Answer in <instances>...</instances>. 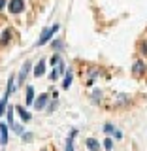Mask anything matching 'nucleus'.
<instances>
[{
    "instance_id": "19",
    "label": "nucleus",
    "mask_w": 147,
    "mask_h": 151,
    "mask_svg": "<svg viewBox=\"0 0 147 151\" xmlns=\"http://www.w3.org/2000/svg\"><path fill=\"white\" fill-rule=\"evenodd\" d=\"M53 47H55V49H60V47H62V44H60V40H59V42H53Z\"/></svg>"
},
{
    "instance_id": "16",
    "label": "nucleus",
    "mask_w": 147,
    "mask_h": 151,
    "mask_svg": "<svg viewBox=\"0 0 147 151\" xmlns=\"http://www.w3.org/2000/svg\"><path fill=\"white\" fill-rule=\"evenodd\" d=\"M138 49H140V53L143 55V57H147V38H143V40L140 42V45H138Z\"/></svg>"
},
{
    "instance_id": "1",
    "label": "nucleus",
    "mask_w": 147,
    "mask_h": 151,
    "mask_svg": "<svg viewBox=\"0 0 147 151\" xmlns=\"http://www.w3.org/2000/svg\"><path fill=\"white\" fill-rule=\"evenodd\" d=\"M59 28H60V25H59V23H57V25H53V27H49V28H45V30L42 32L40 40L36 42V45H44V44H47V42H49L51 38H53V34H55L57 30H59Z\"/></svg>"
},
{
    "instance_id": "22",
    "label": "nucleus",
    "mask_w": 147,
    "mask_h": 151,
    "mask_svg": "<svg viewBox=\"0 0 147 151\" xmlns=\"http://www.w3.org/2000/svg\"><path fill=\"white\" fill-rule=\"evenodd\" d=\"M45 151H47V149H45Z\"/></svg>"
},
{
    "instance_id": "18",
    "label": "nucleus",
    "mask_w": 147,
    "mask_h": 151,
    "mask_svg": "<svg viewBox=\"0 0 147 151\" xmlns=\"http://www.w3.org/2000/svg\"><path fill=\"white\" fill-rule=\"evenodd\" d=\"M104 147H106V149H111L113 147V144H111L110 138H106V142H104Z\"/></svg>"
},
{
    "instance_id": "6",
    "label": "nucleus",
    "mask_w": 147,
    "mask_h": 151,
    "mask_svg": "<svg viewBox=\"0 0 147 151\" xmlns=\"http://www.w3.org/2000/svg\"><path fill=\"white\" fill-rule=\"evenodd\" d=\"M8 144V127L4 123H0V145Z\"/></svg>"
},
{
    "instance_id": "7",
    "label": "nucleus",
    "mask_w": 147,
    "mask_h": 151,
    "mask_svg": "<svg viewBox=\"0 0 147 151\" xmlns=\"http://www.w3.org/2000/svg\"><path fill=\"white\" fill-rule=\"evenodd\" d=\"M45 104H47V94L44 93L42 96H38L36 100H34V108H36V110H44Z\"/></svg>"
},
{
    "instance_id": "5",
    "label": "nucleus",
    "mask_w": 147,
    "mask_h": 151,
    "mask_svg": "<svg viewBox=\"0 0 147 151\" xmlns=\"http://www.w3.org/2000/svg\"><path fill=\"white\" fill-rule=\"evenodd\" d=\"M104 132H106V134H111L113 138H123V132L121 130H117V129H113V125L111 123H106V125H104Z\"/></svg>"
},
{
    "instance_id": "17",
    "label": "nucleus",
    "mask_w": 147,
    "mask_h": 151,
    "mask_svg": "<svg viewBox=\"0 0 147 151\" xmlns=\"http://www.w3.org/2000/svg\"><path fill=\"white\" fill-rule=\"evenodd\" d=\"M8 96H9V94L6 93V94H4V98L0 100V115L4 113V110H6V106H8Z\"/></svg>"
},
{
    "instance_id": "4",
    "label": "nucleus",
    "mask_w": 147,
    "mask_h": 151,
    "mask_svg": "<svg viewBox=\"0 0 147 151\" xmlns=\"http://www.w3.org/2000/svg\"><path fill=\"white\" fill-rule=\"evenodd\" d=\"M32 70V63L30 60H27L25 64H23V68H21V72H19V78H17V83H23L27 79V74Z\"/></svg>"
},
{
    "instance_id": "2",
    "label": "nucleus",
    "mask_w": 147,
    "mask_h": 151,
    "mask_svg": "<svg viewBox=\"0 0 147 151\" xmlns=\"http://www.w3.org/2000/svg\"><path fill=\"white\" fill-rule=\"evenodd\" d=\"M25 8H27L25 0H9V2H8V9H9V13H11V15L23 13V12H25Z\"/></svg>"
},
{
    "instance_id": "11",
    "label": "nucleus",
    "mask_w": 147,
    "mask_h": 151,
    "mask_svg": "<svg viewBox=\"0 0 147 151\" xmlns=\"http://www.w3.org/2000/svg\"><path fill=\"white\" fill-rule=\"evenodd\" d=\"M9 38H11V28H6L2 32V36H0V45H6L9 42Z\"/></svg>"
},
{
    "instance_id": "21",
    "label": "nucleus",
    "mask_w": 147,
    "mask_h": 151,
    "mask_svg": "<svg viewBox=\"0 0 147 151\" xmlns=\"http://www.w3.org/2000/svg\"><path fill=\"white\" fill-rule=\"evenodd\" d=\"M4 8H6V0H0V12H2Z\"/></svg>"
},
{
    "instance_id": "13",
    "label": "nucleus",
    "mask_w": 147,
    "mask_h": 151,
    "mask_svg": "<svg viewBox=\"0 0 147 151\" xmlns=\"http://www.w3.org/2000/svg\"><path fill=\"white\" fill-rule=\"evenodd\" d=\"M72 78H74V72H72V70H68V72L64 74V81H62V87H64V89L70 87V83H72Z\"/></svg>"
},
{
    "instance_id": "10",
    "label": "nucleus",
    "mask_w": 147,
    "mask_h": 151,
    "mask_svg": "<svg viewBox=\"0 0 147 151\" xmlns=\"http://www.w3.org/2000/svg\"><path fill=\"white\" fill-rule=\"evenodd\" d=\"M44 72H45V60H40V63L36 64V68H34V76L40 78V76H44Z\"/></svg>"
},
{
    "instance_id": "20",
    "label": "nucleus",
    "mask_w": 147,
    "mask_h": 151,
    "mask_svg": "<svg viewBox=\"0 0 147 151\" xmlns=\"http://www.w3.org/2000/svg\"><path fill=\"white\" fill-rule=\"evenodd\" d=\"M23 140H25V142H30L32 140V134H23Z\"/></svg>"
},
{
    "instance_id": "9",
    "label": "nucleus",
    "mask_w": 147,
    "mask_h": 151,
    "mask_svg": "<svg viewBox=\"0 0 147 151\" xmlns=\"http://www.w3.org/2000/svg\"><path fill=\"white\" fill-rule=\"evenodd\" d=\"M17 113L21 115V119L25 121V123H28V121L32 119V115H30V113H28V111L25 110V108H21V106H17Z\"/></svg>"
},
{
    "instance_id": "8",
    "label": "nucleus",
    "mask_w": 147,
    "mask_h": 151,
    "mask_svg": "<svg viewBox=\"0 0 147 151\" xmlns=\"http://www.w3.org/2000/svg\"><path fill=\"white\" fill-rule=\"evenodd\" d=\"M100 76H102V70H100V68H91V72H89V78H87V83L91 85L94 79L100 78Z\"/></svg>"
},
{
    "instance_id": "14",
    "label": "nucleus",
    "mask_w": 147,
    "mask_h": 151,
    "mask_svg": "<svg viewBox=\"0 0 147 151\" xmlns=\"http://www.w3.org/2000/svg\"><path fill=\"white\" fill-rule=\"evenodd\" d=\"M27 104L28 106H32V104H34V87H28L27 89Z\"/></svg>"
},
{
    "instance_id": "15",
    "label": "nucleus",
    "mask_w": 147,
    "mask_h": 151,
    "mask_svg": "<svg viewBox=\"0 0 147 151\" xmlns=\"http://www.w3.org/2000/svg\"><path fill=\"white\" fill-rule=\"evenodd\" d=\"M75 134H77V130H72L70 132V136H68V142H66V151H74V147H72V140L75 138Z\"/></svg>"
},
{
    "instance_id": "3",
    "label": "nucleus",
    "mask_w": 147,
    "mask_h": 151,
    "mask_svg": "<svg viewBox=\"0 0 147 151\" xmlns=\"http://www.w3.org/2000/svg\"><path fill=\"white\" fill-rule=\"evenodd\" d=\"M147 72V64L143 63L141 59H138V60H134V64H132V74L136 76V78H141Z\"/></svg>"
},
{
    "instance_id": "12",
    "label": "nucleus",
    "mask_w": 147,
    "mask_h": 151,
    "mask_svg": "<svg viewBox=\"0 0 147 151\" xmlns=\"http://www.w3.org/2000/svg\"><path fill=\"white\" fill-rule=\"evenodd\" d=\"M87 147L91 149V151H100V144H98V140L89 138V140H87Z\"/></svg>"
}]
</instances>
